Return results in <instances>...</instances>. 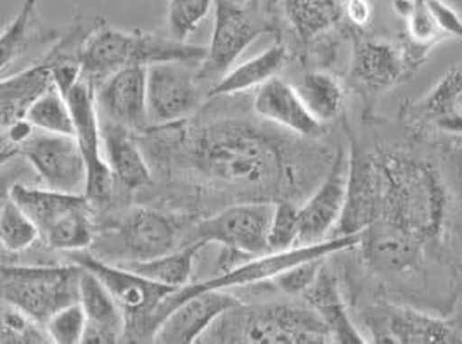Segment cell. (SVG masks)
I'll use <instances>...</instances> for the list:
<instances>
[{"label":"cell","mask_w":462,"mask_h":344,"mask_svg":"<svg viewBox=\"0 0 462 344\" xmlns=\"http://www.w3.org/2000/svg\"><path fill=\"white\" fill-rule=\"evenodd\" d=\"M45 187L80 194L87 187V163L73 135L35 130L18 149Z\"/></svg>","instance_id":"14"},{"label":"cell","mask_w":462,"mask_h":344,"mask_svg":"<svg viewBox=\"0 0 462 344\" xmlns=\"http://www.w3.org/2000/svg\"><path fill=\"white\" fill-rule=\"evenodd\" d=\"M301 222L300 206L291 199H281L275 203L273 222L269 229V249L281 253L300 246Z\"/></svg>","instance_id":"35"},{"label":"cell","mask_w":462,"mask_h":344,"mask_svg":"<svg viewBox=\"0 0 462 344\" xmlns=\"http://www.w3.org/2000/svg\"><path fill=\"white\" fill-rule=\"evenodd\" d=\"M96 106L101 122L141 135L149 129L147 68L132 66L107 77L97 86Z\"/></svg>","instance_id":"18"},{"label":"cell","mask_w":462,"mask_h":344,"mask_svg":"<svg viewBox=\"0 0 462 344\" xmlns=\"http://www.w3.org/2000/svg\"><path fill=\"white\" fill-rule=\"evenodd\" d=\"M217 322L210 334V341L217 343H335L329 327L309 304H260L248 308L239 303Z\"/></svg>","instance_id":"4"},{"label":"cell","mask_w":462,"mask_h":344,"mask_svg":"<svg viewBox=\"0 0 462 344\" xmlns=\"http://www.w3.org/2000/svg\"><path fill=\"white\" fill-rule=\"evenodd\" d=\"M296 90L309 111L320 123L337 120L345 108V86L328 71H307L298 82Z\"/></svg>","instance_id":"30"},{"label":"cell","mask_w":462,"mask_h":344,"mask_svg":"<svg viewBox=\"0 0 462 344\" xmlns=\"http://www.w3.org/2000/svg\"><path fill=\"white\" fill-rule=\"evenodd\" d=\"M374 16L373 0H343V18L354 28L364 30Z\"/></svg>","instance_id":"40"},{"label":"cell","mask_w":462,"mask_h":344,"mask_svg":"<svg viewBox=\"0 0 462 344\" xmlns=\"http://www.w3.org/2000/svg\"><path fill=\"white\" fill-rule=\"evenodd\" d=\"M71 261L103 280L113 298L120 304L125 313V341H152V315L160 303L177 291L175 287L152 282L134 270H128L124 265L109 263L85 251L71 253Z\"/></svg>","instance_id":"7"},{"label":"cell","mask_w":462,"mask_h":344,"mask_svg":"<svg viewBox=\"0 0 462 344\" xmlns=\"http://www.w3.org/2000/svg\"><path fill=\"white\" fill-rule=\"evenodd\" d=\"M205 246L207 242L203 240H192L182 249H175L163 257L139 261H122L118 265H124L128 270H134L135 274L152 282L179 289L189 284L194 272V261Z\"/></svg>","instance_id":"29"},{"label":"cell","mask_w":462,"mask_h":344,"mask_svg":"<svg viewBox=\"0 0 462 344\" xmlns=\"http://www.w3.org/2000/svg\"><path fill=\"white\" fill-rule=\"evenodd\" d=\"M45 329L52 339V343L77 344L82 343L85 329H87V315L80 302L71 303L63 310L56 312L47 322Z\"/></svg>","instance_id":"37"},{"label":"cell","mask_w":462,"mask_h":344,"mask_svg":"<svg viewBox=\"0 0 462 344\" xmlns=\"http://www.w3.org/2000/svg\"><path fill=\"white\" fill-rule=\"evenodd\" d=\"M346 186L348 154L341 148L335 154L329 172L300 206V246L319 244L337 229L346 203Z\"/></svg>","instance_id":"19"},{"label":"cell","mask_w":462,"mask_h":344,"mask_svg":"<svg viewBox=\"0 0 462 344\" xmlns=\"http://www.w3.org/2000/svg\"><path fill=\"white\" fill-rule=\"evenodd\" d=\"M400 120L411 133L433 146H462V61L424 95L403 103Z\"/></svg>","instance_id":"9"},{"label":"cell","mask_w":462,"mask_h":344,"mask_svg":"<svg viewBox=\"0 0 462 344\" xmlns=\"http://www.w3.org/2000/svg\"><path fill=\"white\" fill-rule=\"evenodd\" d=\"M376 151L383 172L378 220L405 229L433 249L452 218V194L443 173L431 158L420 152L400 148Z\"/></svg>","instance_id":"2"},{"label":"cell","mask_w":462,"mask_h":344,"mask_svg":"<svg viewBox=\"0 0 462 344\" xmlns=\"http://www.w3.org/2000/svg\"><path fill=\"white\" fill-rule=\"evenodd\" d=\"M66 99L75 122V139L87 163L85 195L94 206L106 204L113 195L116 180L106 163L101 120L96 106V88L87 78H82Z\"/></svg>","instance_id":"11"},{"label":"cell","mask_w":462,"mask_h":344,"mask_svg":"<svg viewBox=\"0 0 462 344\" xmlns=\"http://www.w3.org/2000/svg\"><path fill=\"white\" fill-rule=\"evenodd\" d=\"M203 88L188 63H158L147 68V108L154 125L192 118L203 108Z\"/></svg>","instance_id":"15"},{"label":"cell","mask_w":462,"mask_h":344,"mask_svg":"<svg viewBox=\"0 0 462 344\" xmlns=\"http://www.w3.org/2000/svg\"><path fill=\"white\" fill-rule=\"evenodd\" d=\"M326 259L328 258L307 259L303 263H298L273 279V285L284 294H303L316 282Z\"/></svg>","instance_id":"38"},{"label":"cell","mask_w":462,"mask_h":344,"mask_svg":"<svg viewBox=\"0 0 462 344\" xmlns=\"http://www.w3.org/2000/svg\"><path fill=\"white\" fill-rule=\"evenodd\" d=\"M82 267L71 265H4L2 300L43 323L64 306L80 300Z\"/></svg>","instance_id":"6"},{"label":"cell","mask_w":462,"mask_h":344,"mask_svg":"<svg viewBox=\"0 0 462 344\" xmlns=\"http://www.w3.org/2000/svg\"><path fill=\"white\" fill-rule=\"evenodd\" d=\"M253 113L260 120L309 140L320 139L326 130V125L305 106L296 86L282 78H273L258 86L253 99Z\"/></svg>","instance_id":"22"},{"label":"cell","mask_w":462,"mask_h":344,"mask_svg":"<svg viewBox=\"0 0 462 344\" xmlns=\"http://www.w3.org/2000/svg\"><path fill=\"white\" fill-rule=\"evenodd\" d=\"M281 130L245 118L194 114L149 127L137 139L152 172L169 180L234 203H277L309 195L335 159L310 148L309 139L296 140L298 135L286 137Z\"/></svg>","instance_id":"1"},{"label":"cell","mask_w":462,"mask_h":344,"mask_svg":"<svg viewBox=\"0 0 462 344\" xmlns=\"http://www.w3.org/2000/svg\"><path fill=\"white\" fill-rule=\"evenodd\" d=\"M180 229L171 216L152 208H132L118 216L103 237L94 240L96 257L111 263L139 261L163 257L175 251Z\"/></svg>","instance_id":"8"},{"label":"cell","mask_w":462,"mask_h":344,"mask_svg":"<svg viewBox=\"0 0 462 344\" xmlns=\"http://www.w3.org/2000/svg\"><path fill=\"white\" fill-rule=\"evenodd\" d=\"M54 86V75L49 61L43 58L13 77H4L0 84L2 129L26 118L30 108Z\"/></svg>","instance_id":"26"},{"label":"cell","mask_w":462,"mask_h":344,"mask_svg":"<svg viewBox=\"0 0 462 344\" xmlns=\"http://www.w3.org/2000/svg\"><path fill=\"white\" fill-rule=\"evenodd\" d=\"M41 42V30L37 28V0H24L22 11L4 28L0 39V66L2 71L7 66Z\"/></svg>","instance_id":"31"},{"label":"cell","mask_w":462,"mask_h":344,"mask_svg":"<svg viewBox=\"0 0 462 344\" xmlns=\"http://www.w3.org/2000/svg\"><path fill=\"white\" fill-rule=\"evenodd\" d=\"M358 248L373 270L390 276L418 272L431 251L418 237L383 220L362 232Z\"/></svg>","instance_id":"20"},{"label":"cell","mask_w":462,"mask_h":344,"mask_svg":"<svg viewBox=\"0 0 462 344\" xmlns=\"http://www.w3.org/2000/svg\"><path fill=\"white\" fill-rule=\"evenodd\" d=\"M437 22L440 24L443 33L448 37H456L462 41L461 16L445 2V0H428Z\"/></svg>","instance_id":"39"},{"label":"cell","mask_w":462,"mask_h":344,"mask_svg":"<svg viewBox=\"0 0 462 344\" xmlns=\"http://www.w3.org/2000/svg\"><path fill=\"white\" fill-rule=\"evenodd\" d=\"M246 7L248 5L237 4L234 0H215V22L208 54L196 71L201 84L220 82L231 71L239 56L265 30H269L267 24L254 22Z\"/></svg>","instance_id":"12"},{"label":"cell","mask_w":462,"mask_h":344,"mask_svg":"<svg viewBox=\"0 0 462 344\" xmlns=\"http://www.w3.org/2000/svg\"><path fill=\"white\" fill-rule=\"evenodd\" d=\"M208 47L179 42L171 37H160L144 32H124L101 24L85 43L84 78L99 86L113 73L132 66L158 63H203Z\"/></svg>","instance_id":"3"},{"label":"cell","mask_w":462,"mask_h":344,"mask_svg":"<svg viewBox=\"0 0 462 344\" xmlns=\"http://www.w3.org/2000/svg\"><path fill=\"white\" fill-rule=\"evenodd\" d=\"M383 204V172L378 151L360 148L356 140L348 152V186L343 215L333 237L364 232L379 215Z\"/></svg>","instance_id":"17"},{"label":"cell","mask_w":462,"mask_h":344,"mask_svg":"<svg viewBox=\"0 0 462 344\" xmlns=\"http://www.w3.org/2000/svg\"><path fill=\"white\" fill-rule=\"evenodd\" d=\"M418 68L405 42L360 41L352 56L350 84L365 101H376Z\"/></svg>","instance_id":"16"},{"label":"cell","mask_w":462,"mask_h":344,"mask_svg":"<svg viewBox=\"0 0 462 344\" xmlns=\"http://www.w3.org/2000/svg\"><path fill=\"white\" fill-rule=\"evenodd\" d=\"M224 289L203 291L179 303L154 334V343L188 344L199 339L224 313L239 304Z\"/></svg>","instance_id":"21"},{"label":"cell","mask_w":462,"mask_h":344,"mask_svg":"<svg viewBox=\"0 0 462 344\" xmlns=\"http://www.w3.org/2000/svg\"><path fill=\"white\" fill-rule=\"evenodd\" d=\"M101 133L106 163L111 168L116 184L126 191L149 187L152 184V167L147 161L146 152L137 135L109 122H101Z\"/></svg>","instance_id":"24"},{"label":"cell","mask_w":462,"mask_h":344,"mask_svg":"<svg viewBox=\"0 0 462 344\" xmlns=\"http://www.w3.org/2000/svg\"><path fill=\"white\" fill-rule=\"evenodd\" d=\"M80 304L87 315L82 343H120L125 341V313L109 289L96 274L82 267Z\"/></svg>","instance_id":"23"},{"label":"cell","mask_w":462,"mask_h":344,"mask_svg":"<svg viewBox=\"0 0 462 344\" xmlns=\"http://www.w3.org/2000/svg\"><path fill=\"white\" fill-rule=\"evenodd\" d=\"M282 9L301 43L314 42L343 20V0H282Z\"/></svg>","instance_id":"28"},{"label":"cell","mask_w":462,"mask_h":344,"mask_svg":"<svg viewBox=\"0 0 462 344\" xmlns=\"http://www.w3.org/2000/svg\"><path fill=\"white\" fill-rule=\"evenodd\" d=\"M234 2L243 4V5H250V4H258V2H262V0H234Z\"/></svg>","instance_id":"41"},{"label":"cell","mask_w":462,"mask_h":344,"mask_svg":"<svg viewBox=\"0 0 462 344\" xmlns=\"http://www.w3.org/2000/svg\"><path fill=\"white\" fill-rule=\"evenodd\" d=\"M273 208L275 203L265 201L234 203L226 210L198 222L192 240L220 244L250 257L271 253L269 229Z\"/></svg>","instance_id":"10"},{"label":"cell","mask_w":462,"mask_h":344,"mask_svg":"<svg viewBox=\"0 0 462 344\" xmlns=\"http://www.w3.org/2000/svg\"><path fill=\"white\" fill-rule=\"evenodd\" d=\"M39 239L41 232L35 222L23 212L20 204L9 194H4L0 210V240L4 251L23 253Z\"/></svg>","instance_id":"32"},{"label":"cell","mask_w":462,"mask_h":344,"mask_svg":"<svg viewBox=\"0 0 462 344\" xmlns=\"http://www.w3.org/2000/svg\"><path fill=\"white\" fill-rule=\"evenodd\" d=\"M213 5L215 0H169L167 24L170 37L179 42H188L190 35L205 22Z\"/></svg>","instance_id":"36"},{"label":"cell","mask_w":462,"mask_h":344,"mask_svg":"<svg viewBox=\"0 0 462 344\" xmlns=\"http://www.w3.org/2000/svg\"><path fill=\"white\" fill-rule=\"evenodd\" d=\"M301 296L329 327L335 343H367V339L356 327V323L352 322L346 303L339 289L337 274L331 270V267L326 261L317 276L316 282Z\"/></svg>","instance_id":"25"},{"label":"cell","mask_w":462,"mask_h":344,"mask_svg":"<svg viewBox=\"0 0 462 344\" xmlns=\"http://www.w3.org/2000/svg\"><path fill=\"white\" fill-rule=\"evenodd\" d=\"M362 322L374 343H462L457 323L409 306L373 304L362 312Z\"/></svg>","instance_id":"13"},{"label":"cell","mask_w":462,"mask_h":344,"mask_svg":"<svg viewBox=\"0 0 462 344\" xmlns=\"http://www.w3.org/2000/svg\"><path fill=\"white\" fill-rule=\"evenodd\" d=\"M9 195L39 227L41 240L56 251H85L94 244L92 203L84 194L14 184Z\"/></svg>","instance_id":"5"},{"label":"cell","mask_w":462,"mask_h":344,"mask_svg":"<svg viewBox=\"0 0 462 344\" xmlns=\"http://www.w3.org/2000/svg\"><path fill=\"white\" fill-rule=\"evenodd\" d=\"M4 344H42L52 343L45 325L37 322L16 306L2 303V336Z\"/></svg>","instance_id":"34"},{"label":"cell","mask_w":462,"mask_h":344,"mask_svg":"<svg viewBox=\"0 0 462 344\" xmlns=\"http://www.w3.org/2000/svg\"><path fill=\"white\" fill-rule=\"evenodd\" d=\"M26 118L37 130L75 137V122L68 99L56 86H51L30 108Z\"/></svg>","instance_id":"33"},{"label":"cell","mask_w":462,"mask_h":344,"mask_svg":"<svg viewBox=\"0 0 462 344\" xmlns=\"http://www.w3.org/2000/svg\"><path fill=\"white\" fill-rule=\"evenodd\" d=\"M286 61L288 49L282 43H275L246 63L232 68L220 82L211 86L207 97H227L252 90L254 86H262L275 78V75L286 66Z\"/></svg>","instance_id":"27"}]
</instances>
